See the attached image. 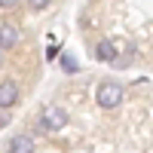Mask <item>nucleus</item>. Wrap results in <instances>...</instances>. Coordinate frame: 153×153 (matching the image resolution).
<instances>
[{"label": "nucleus", "mask_w": 153, "mask_h": 153, "mask_svg": "<svg viewBox=\"0 0 153 153\" xmlns=\"http://www.w3.org/2000/svg\"><path fill=\"white\" fill-rule=\"evenodd\" d=\"M95 101L104 110H110V107H117L120 101H123V86L120 83H113V80H104V83H98V89H95Z\"/></svg>", "instance_id": "1"}, {"label": "nucleus", "mask_w": 153, "mask_h": 153, "mask_svg": "<svg viewBox=\"0 0 153 153\" xmlns=\"http://www.w3.org/2000/svg\"><path fill=\"white\" fill-rule=\"evenodd\" d=\"M40 126H43V129L46 132H58V129H65V126H68V110L65 107H46L43 113H40Z\"/></svg>", "instance_id": "2"}, {"label": "nucleus", "mask_w": 153, "mask_h": 153, "mask_svg": "<svg viewBox=\"0 0 153 153\" xmlns=\"http://www.w3.org/2000/svg\"><path fill=\"white\" fill-rule=\"evenodd\" d=\"M19 101V86L16 80H0V107H12Z\"/></svg>", "instance_id": "3"}, {"label": "nucleus", "mask_w": 153, "mask_h": 153, "mask_svg": "<svg viewBox=\"0 0 153 153\" xmlns=\"http://www.w3.org/2000/svg\"><path fill=\"white\" fill-rule=\"evenodd\" d=\"M95 58L113 65V61H117V43H113V40H98V46H95Z\"/></svg>", "instance_id": "4"}, {"label": "nucleus", "mask_w": 153, "mask_h": 153, "mask_svg": "<svg viewBox=\"0 0 153 153\" xmlns=\"http://www.w3.org/2000/svg\"><path fill=\"white\" fill-rule=\"evenodd\" d=\"M9 153H34V138H31V135H16V138H9Z\"/></svg>", "instance_id": "5"}, {"label": "nucleus", "mask_w": 153, "mask_h": 153, "mask_svg": "<svg viewBox=\"0 0 153 153\" xmlns=\"http://www.w3.org/2000/svg\"><path fill=\"white\" fill-rule=\"evenodd\" d=\"M16 40H19V31H16V25L3 22V25H0V49H12V46H16Z\"/></svg>", "instance_id": "6"}, {"label": "nucleus", "mask_w": 153, "mask_h": 153, "mask_svg": "<svg viewBox=\"0 0 153 153\" xmlns=\"http://www.w3.org/2000/svg\"><path fill=\"white\" fill-rule=\"evenodd\" d=\"M61 68H65V71H80V65H76V58H71V55H65V58H61Z\"/></svg>", "instance_id": "7"}, {"label": "nucleus", "mask_w": 153, "mask_h": 153, "mask_svg": "<svg viewBox=\"0 0 153 153\" xmlns=\"http://www.w3.org/2000/svg\"><path fill=\"white\" fill-rule=\"evenodd\" d=\"M132 65V55H117V61H113V68H129Z\"/></svg>", "instance_id": "8"}]
</instances>
